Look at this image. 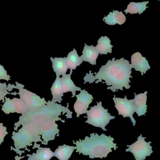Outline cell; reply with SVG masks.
<instances>
[{
	"mask_svg": "<svg viewBox=\"0 0 160 160\" xmlns=\"http://www.w3.org/2000/svg\"><path fill=\"white\" fill-rule=\"evenodd\" d=\"M132 68L130 62L124 58L117 59L113 58L109 60L105 65L102 66L98 73H92L90 70L84 78V83L91 84L95 82L96 84L102 82L106 83L108 87L107 89L113 92L117 90H124L123 88L129 89L130 78H132Z\"/></svg>",
	"mask_w": 160,
	"mask_h": 160,
	"instance_id": "6da1fadb",
	"label": "cell"
},
{
	"mask_svg": "<svg viewBox=\"0 0 160 160\" xmlns=\"http://www.w3.org/2000/svg\"><path fill=\"white\" fill-rule=\"evenodd\" d=\"M61 104L49 101L44 106L38 108L29 109L25 113L22 114L19 118V120L14 124V130L17 131L19 127L27 123H32L38 125L46 122L55 120L62 121L65 123V120L59 118L60 116L66 113L67 118H72V112Z\"/></svg>",
	"mask_w": 160,
	"mask_h": 160,
	"instance_id": "7a4b0ae2",
	"label": "cell"
},
{
	"mask_svg": "<svg viewBox=\"0 0 160 160\" xmlns=\"http://www.w3.org/2000/svg\"><path fill=\"white\" fill-rule=\"evenodd\" d=\"M114 139L111 136H108L105 134L100 136L97 133H91L90 137L86 136L85 140L80 139L75 142L77 147L76 152L89 156L90 158H106L108 155L112 152V148L116 150V144L114 143Z\"/></svg>",
	"mask_w": 160,
	"mask_h": 160,
	"instance_id": "3957f363",
	"label": "cell"
},
{
	"mask_svg": "<svg viewBox=\"0 0 160 160\" xmlns=\"http://www.w3.org/2000/svg\"><path fill=\"white\" fill-rule=\"evenodd\" d=\"M12 139L17 150L26 149L27 146H32L33 142H43L39 134L38 125L32 123L23 125L18 132H13Z\"/></svg>",
	"mask_w": 160,
	"mask_h": 160,
	"instance_id": "277c9868",
	"label": "cell"
},
{
	"mask_svg": "<svg viewBox=\"0 0 160 160\" xmlns=\"http://www.w3.org/2000/svg\"><path fill=\"white\" fill-rule=\"evenodd\" d=\"M87 119L85 123H88L96 128H100L103 131L107 130L105 127L112 119L115 118L108 112V109H105L102 106V102H97V105L90 107V110L86 112Z\"/></svg>",
	"mask_w": 160,
	"mask_h": 160,
	"instance_id": "5b68a950",
	"label": "cell"
},
{
	"mask_svg": "<svg viewBox=\"0 0 160 160\" xmlns=\"http://www.w3.org/2000/svg\"><path fill=\"white\" fill-rule=\"evenodd\" d=\"M15 84L16 85L11 84H9L8 85V92L11 91L13 88L18 89V92L11 93V95L14 96H16L17 94L19 95L20 98L25 103L28 110L44 106L48 103V102L44 98H41L35 93L24 88L23 85L18 82H16Z\"/></svg>",
	"mask_w": 160,
	"mask_h": 160,
	"instance_id": "8992f818",
	"label": "cell"
},
{
	"mask_svg": "<svg viewBox=\"0 0 160 160\" xmlns=\"http://www.w3.org/2000/svg\"><path fill=\"white\" fill-rule=\"evenodd\" d=\"M138 140L131 145H127L129 148L126 152H130L135 157V160H144L146 158L150 156L153 153L152 147L150 146L152 142H147L146 137H143L141 134L137 138Z\"/></svg>",
	"mask_w": 160,
	"mask_h": 160,
	"instance_id": "52a82bcc",
	"label": "cell"
},
{
	"mask_svg": "<svg viewBox=\"0 0 160 160\" xmlns=\"http://www.w3.org/2000/svg\"><path fill=\"white\" fill-rule=\"evenodd\" d=\"M113 99L115 104V108L118 111V115L123 116L124 118H130L133 123V126H135L136 121L133 117L135 112L133 99L128 100L126 96L124 98H116L114 96Z\"/></svg>",
	"mask_w": 160,
	"mask_h": 160,
	"instance_id": "ba28073f",
	"label": "cell"
},
{
	"mask_svg": "<svg viewBox=\"0 0 160 160\" xmlns=\"http://www.w3.org/2000/svg\"><path fill=\"white\" fill-rule=\"evenodd\" d=\"M55 122V120H51L38 125L39 134L43 139L42 144L47 145L49 141L54 140L56 135L59 136L60 130Z\"/></svg>",
	"mask_w": 160,
	"mask_h": 160,
	"instance_id": "9c48e42d",
	"label": "cell"
},
{
	"mask_svg": "<svg viewBox=\"0 0 160 160\" xmlns=\"http://www.w3.org/2000/svg\"><path fill=\"white\" fill-rule=\"evenodd\" d=\"M2 105V111L6 114L14 113L23 114L28 110L25 103L20 98H15L11 99L6 97Z\"/></svg>",
	"mask_w": 160,
	"mask_h": 160,
	"instance_id": "30bf717a",
	"label": "cell"
},
{
	"mask_svg": "<svg viewBox=\"0 0 160 160\" xmlns=\"http://www.w3.org/2000/svg\"><path fill=\"white\" fill-rule=\"evenodd\" d=\"M75 96L77 99L74 104V109L78 118L80 115L86 113L89 104L92 103L94 98L85 89L81 90L80 94Z\"/></svg>",
	"mask_w": 160,
	"mask_h": 160,
	"instance_id": "8fae6325",
	"label": "cell"
},
{
	"mask_svg": "<svg viewBox=\"0 0 160 160\" xmlns=\"http://www.w3.org/2000/svg\"><path fill=\"white\" fill-rule=\"evenodd\" d=\"M132 68H134L136 71H140L142 76L146 73L147 71L151 69L148 61L145 57H143L140 52H135L131 57Z\"/></svg>",
	"mask_w": 160,
	"mask_h": 160,
	"instance_id": "7c38bea8",
	"label": "cell"
},
{
	"mask_svg": "<svg viewBox=\"0 0 160 160\" xmlns=\"http://www.w3.org/2000/svg\"><path fill=\"white\" fill-rule=\"evenodd\" d=\"M147 91H145L144 93L137 94L134 93V104L135 106V112L139 117L145 115L147 112Z\"/></svg>",
	"mask_w": 160,
	"mask_h": 160,
	"instance_id": "4fadbf2b",
	"label": "cell"
},
{
	"mask_svg": "<svg viewBox=\"0 0 160 160\" xmlns=\"http://www.w3.org/2000/svg\"><path fill=\"white\" fill-rule=\"evenodd\" d=\"M34 148H38L36 153H33L32 155H27L28 157L27 160H50L54 156V152L50 148H41L40 145L34 143Z\"/></svg>",
	"mask_w": 160,
	"mask_h": 160,
	"instance_id": "5bb4252c",
	"label": "cell"
},
{
	"mask_svg": "<svg viewBox=\"0 0 160 160\" xmlns=\"http://www.w3.org/2000/svg\"><path fill=\"white\" fill-rule=\"evenodd\" d=\"M72 73V71H70L69 74L63 75L62 78H61V81L64 93L71 92L72 94L71 98H73L76 95V91H80L81 88L76 86L74 83V82L71 80V76Z\"/></svg>",
	"mask_w": 160,
	"mask_h": 160,
	"instance_id": "9a60e30c",
	"label": "cell"
},
{
	"mask_svg": "<svg viewBox=\"0 0 160 160\" xmlns=\"http://www.w3.org/2000/svg\"><path fill=\"white\" fill-rule=\"evenodd\" d=\"M99 52L97 51L95 47L93 45L87 46L85 44L84 48L82 52V55L80 56L83 62H89L92 65L96 64V60L98 57Z\"/></svg>",
	"mask_w": 160,
	"mask_h": 160,
	"instance_id": "2e32d148",
	"label": "cell"
},
{
	"mask_svg": "<svg viewBox=\"0 0 160 160\" xmlns=\"http://www.w3.org/2000/svg\"><path fill=\"white\" fill-rule=\"evenodd\" d=\"M50 60L52 63L53 69L56 76L60 77L66 74L69 69L67 63L66 57H55L54 58L51 57Z\"/></svg>",
	"mask_w": 160,
	"mask_h": 160,
	"instance_id": "e0dca14e",
	"label": "cell"
},
{
	"mask_svg": "<svg viewBox=\"0 0 160 160\" xmlns=\"http://www.w3.org/2000/svg\"><path fill=\"white\" fill-rule=\"evenodd\" d=\"M51 91L52 95L51 101L56 103H61L63 100L62 97L64 96V93L60 77L56 76V79L51 88Z\"/></svg>",
	"mask_w": 160,
	"mask_h": 160,
	"instance_id": "ac0fdd59",
	"label": "cell"
},
{
	"mask_svg": "<svg viewBox=\"0 0 160 160\" xmlns=\"http://www.w3.org/2000/svg\"><path fill=\"white\" fill-rule=\"evenodd\" d=\"M103 20L108 25H114L116 23L122 25L126 22V17L122 11L113 10V12H110L108 16H105Z\"/></svg>",
	"mask_w": 160,
	"mask_h": 160,
	"instance_id": "d6986e66",
	"label": "cell"
},
{
	"mask_svg": "<svg viewBox=\"0 0 160 160\" xmlns=\"http://www.w3.org/2000/svg\"><path fill=\"white\" fill-rule=\"evenodd\" d=\"M76 149V147L70 146L65 144L59 146L54 152V156L59 160H69L73 151Z\"/></svg>",
	"mask_w": 160,
	"mask_h": 160,
	"instance_id": "ffe728a7",
	"label": "cell"
},
{
	"mask_svg": "<svg viewBox=\"0 0 160 160\" xmlns=\"http://www.w3.org/2000/svg\"><path fill=\"white\" fill-rule=\"evenodd\" d=\"M97 45L95 48L99 54L106 55L108 53H112L113 46L111 45V41L107 36H102L97 41Z\"/></svg>",
	"mask_w": 160,
	"mask_h": 160,
	"instance_id": "44dd1931",
	"label": "cell"
},
{
	"mask_svg": "<svg viewBox=\"0 0 160 160\" xmlns=\"http://www.w3.org/2000/svg\"><path fill=\"white\" fill-rule=\"evenodd\" d=\"M66 60L68 67L69 69H70V71L75 70L77 67L80 66L83 62L82 59L79 56L75 48L68 54Z\"/></svg>",
	"mask_w": 160,
	"mask_h": 160,
	"instance_id": "7402d4cb",
	"label": "cell"
},
{
	"mask_svg": "<svg viewBox=\"0 0 160 160\" xmlns=\"http://www.w3.org/2000/svg\"><path fill=\"white\" fill-rule=\"evenodd\" d=\"M148 3V1L138 3L132 2L128 5L127 8L124 11L126 12V14L129 13L131 14H133L138 13L139 14H141L147 8V4Z\"/></svg>",
	"mask_w": 160,
	"mask_h": 160,
	"instance_id": "603a6c76",
	"label": "cell"
},
{
	"mask_svg": "<svg viewBox=\"0 0 160 160\" xmlns=\"http://www.w3.org/2000/svg\"><path fill=\"white\" fill-rule=\"evenodd\" d=\"M11 94L8 90V85L5 82H0V102L2 101H4L5 98L7 95Z\"/></svg>",
	"mask_w": 160,
	"mask_h": 160,
	"instance_id": "cb8c5ba5",
	"label": "cell"
},
{
	"mask_svg": "<svg viewBox=\"0 0 160 160\" xmlns=\"http://www.w3.org/2000/svg\"><path fill=\"white\" fill-rule=\"evenodd\" d=\"M0 80H6L7 81L10 80V76L8 74L6 70L3 66L0 64Z\"/></svg>",
	"mask_w": 160,
	"mask_h": 160,
	"instance_id": "d4e9b609",
	"label": "cell"
},
{
	"mask_svg": "<svg viewBox=\"0 0 160 160\" xmlns=\"http://www.w3.org/2000/svg\"><path fill=\"white\" fill-rule=\"evenodd\" d=\"M8 134L7 131V128L3 126V123H0V146L3 142L4 139L6 135Z\"/></svg>",
	"mask_w": 160,
	"mask_h": 160,
	"instance_id": "484cf974",
	"label": "cell"
},
{
	"mask_svg": "<svg viewBox=\"0 0 160 160\" xmlns=\"http://www.w3.org/2000/svg\"><path fill=\"white\" fill-rule=\"evenodd\" d=\"M158 1H160V0H158Z\"/></svg>",
	"mask_w": 160,
	"mask_h": 160,
	"instance_id": "4316f807",
	"label": "cell"
}]
</instances>
